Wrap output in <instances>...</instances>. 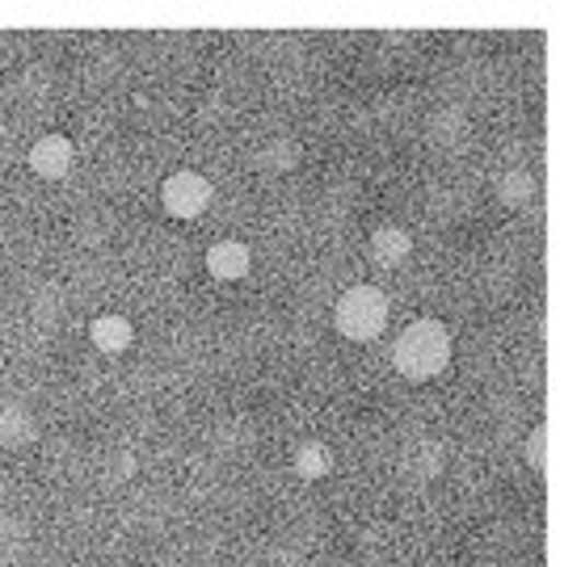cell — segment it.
I'll list each match as a JSON object with an SVG mask.
<instances>
[{"instance_id":"obj_2","label":"cell","mask_w":581,"mask_h":567,"mask_svg":"<svg viewBox=\"0 0 581 567\" xmlns=\"http://www.w3.org/2000/svg\"><path fill=\"white\" fill-rule=\"evenodd\" d=\"M333 328L346 341H375L387 328V298L380 286H350L346 295L333 303Z\"/></svg>"},{"instance_id":"obj_1","label":"cell","mask_w":581,"mask_h":567,"mask_svg":"<svg viewBox=\"0 0 581 567\" xmlns=\"http://www.w3.org/2000/svg\"><path fill=\"white\" fill-rule=\"evenodd\" d=\"M451 362V332L443 320L421 316L414 324H405V332L392 345V366L405 382H430L439 378Z\"/></svg>"},{"instance_id":"obj_11","label":"cell","mask_w":581,"mask_h":567,"mask_svg":"<svg viewBox=\"0 0 581 567\" xmlns=\"http://www.w3.org/2000/svg\"><path fill=\"white\" fill-rule=\"evenodd\" d=\"M295 161H300V147H295L291 139H275V143H266V152L257 156V164H262V168H275V173L291 168Z\"/></svg>"},{"instance_id":"obj_5","label":"cell","mask_w":581,"mask_h":567,"mask_svg":"<svg viewBox=\"0 0 581 567\" xmlns=\"http://www.w3.org/2000/svg\"><path fill=\"white\" fill-rule=\"evenodd\" d=\"M249 270H253L249 244L216 240L207 248V273H211L216 282H241V277H249Z\"/></svg>"},{"instance_id":"obj_12","label":"cell","mask_w":581,"mask_h":567,"mask_svg":"<svg viewBox=\"0 0 581 567\" xmlns=\"http://www.w3.org/2000/svg\"><path fill=\"white\" fill-rule=\"evenodd\" d=\"M544 446H548V425H539V429L526 437V462H531L535 471H548V454H544Z\"/></svg>"},{"instance_id":"obj_7","label":"cell","mask_w":581,"mask_h":567,"mask_svg":"<svg viewBox=\"0 0 581 567\" xmlns=\"http://www.w3.org/2000/svg\"><path fill=\"white\" fill-rule=\"evenodd\" d=\"M409 252H414V240H409V232H400V227H375L371 232V257H375V265H384V270H396V265H405L409 261Z\"/></svg>"},{"instance_id":"obj_6","label":"cell","mask_w":581,"mask_h":567,"mask_svg":"<svg viewBox=\"0 0 581 567\" xmlns=\"http://www.w3.org/2000/svg\"><path fill=\"white\" fill-rule=\"evenodd\" d=\"M89 341H93V350H102L106 357H118V353L131 350L136 328H131L127 316H114V311H106V316H97V320L89 324Z\"/></svg>"},{"instance_id":"obj_9","label":"cell","mask_w":581,"mask_h":567,"mask_svg":"<svg viewBox=\"0 0 581 567\" xmlns=\"http://www.w3.org/2000/svg\"><path fill=\"white\" fill-rule=\"evenodd\" d=\"M295 471H300V480H325L333 471V454L321 446V441H300L295 446Z\"/></svg>"},{"instance_id":"obj_10","label":"cell","mask_w":581,"mask_h":567,"mask_svg":"<svg viewBox=\"0 0 581 567\" xmlns=\"http://www.w3.org/2000/svg\"><path fill=\"white\" fill-rule=\"evenodd\" d=\"M498 198L506 202V206H523V202H531V198H535V177H531L526 168L506 173V177L498 181Z\"/></svg>"},{"instance_id":"obj_4","label":"cell","mask_w":581,"mask_h":567,"mask_svg":"<svg viewBox=\"0 0 581 567\" xmlns=\"http://www.w3.org/2000/svg\"><path fill=\"white\" fill-rule=\"evenodd\" d=\"M72 156H77V147H72L68 135L34 139V147H30V173L43 177V181H63L72 173Z\"/></svg>"},{"instance_id":"obj_3","label":"cell","mask_w":581,"mask_h":567,"mask_svg":"<svg viewBox=\"0 0 581 567\" xmlns=\"http://www.w3.org/2000/svg\"><path fill=\"white\" fill-rule=\"evenodd\" d=\"M211 198H216L211 181H207L202 173H194V168L169 173L165 186H161V202H165V211L173 218H198L211 206Z\"/></svg>"},{"instance_id":"obj_8","label":"cell","mask_w":581,"mask_h":567,"mask_svg":"<svg viewBox=\"0 0 581 567\" xmlns=\"http://www.w3.org/2000/svg\"><path fill=\"white\" fill-rule=\"evenodd\" d=\"M26 441H34V412L18 400L0 404V446L4 450H22Z\"/></svg>"}]
</instances>
